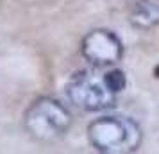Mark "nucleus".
I'll return each instance as SVG.
<instances>
[{"label": "nucleus", "instance_id": "1", "mask_svg": "<svg viewBox=\"0 0 159 154\" xmlns=\"http://www.w3.org/2000/svg\"><path fill=\"white\" fill-rule=\"evenodd\" d=\"M88 138L102 152H132L141 145L143 133L139 125L125 117H104L89 124Z\"/></svg>", "mask_w": 159, "mask_h": 154}, {"label": "nucleus", "instance_id": "2", "mask_svg": "<svg viewBox=\"0 0 159 154\" xmlns=\"http://www.w3.org/2000/svg\"><path fill=\"white\" fill-rule=\"evenodd\" d=\"M72 125V117L57 100L38 99L25 113V127L32 138L39 142H54L61 138Z\"/></svg>", "mask_w": 159, "mask_h": 154}, {"label": "nucleus", "instance_id": "3", "mask_svg": "<svg viewBox=\"0 0 159 154\" xmlns=\"http://www.w3.org/2000/svg\"><path fill=\"white\" fill-rule=\"evenodd\" d=\"M66 93H68V99L77 108L84 111L107 110L115 106L116 100V93H113L106 86L104 79L88 72L73 75L66 86Z\"/></svg>", "mask_w": 159, "mask_h": 154}, {"label": "nucleus", "instance_id": "4", "mask_svg": "<svg viewBox=\"0 0 159 154\" xmlns=\"http://www.w3.org/2000/svg\"><path fill=\"white\" fill-rule=\"evenodd\" d=\"M84 58L97 66L115 65L122 58V43L111 30H91L82 41Z\"/></svg>", "mask_w": 159, "mask_h": 154}, {"label": "nucleus", "instance_id": "5", "mask_svg": "<svg viewBox=\"0 0 159 154\" xmlns=\"http://www.w3.org/2000/svg\"><path fill=\"white\" fill-rule=\"evenodd\" d=\"M129 22L138 29L159 25V0H134L129 11Z\"/></svg>", "mask_w": 159, "mask_h": 154}, {"label": "nucleus", "instance_id": "6", "mask_svg": "<svg viewBox=\"0 0 159 154\" xmlns=\"http://www.w3.org/2000/svg\"><path fill=\"white\" fill-rule=\"evenodd\" d=\"M104 82H106V86H107L113 93H118V91H122L125 88V84H127V79H125V73L122 70H111L109 73L104 75Z\"/></svg>", "mask_w": 159, "mask_h": 154}, {"label": "nucleus", "instance_id": "7", "mask_svg": "<svg viewBox=\"0 0 159 154\" xmlns=\"http://www.w3.org/2000/svg\"><path fill=\"white\" fill-rule=\"evenodd\" d=\"M154 75H156V79H159V66H156V70H154Z\"/></svg>", "mask_w": 159, "mask_h": 154}]
</instances>
